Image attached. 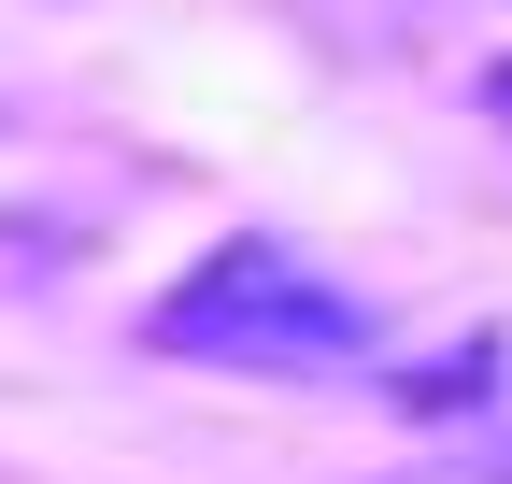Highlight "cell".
I'll return each instance as SVG.
<instances>
[{"instance_id": "obj_4", "label": "cell", "mask_w": 512, "mask_h": 484, "mask_svg": "<svg viewBox=\"0 0 512 484\" xmlns=\"http://www.w3.org/2000/svg\"><path fill=\"white\" fill-rule=\"evenodd\" d=\"M484 100H498V129H512V72H498V86H484Z\"/></svg>"}, {"instance_id": "obj_3", "label": "cell", "mask_w": 512, "mask_h": 484, "mask_svg": "<svg viewBox=\"0 0 512 484\" xmlns=\"http://www.w3.org/2000/svg\"><path fill=\"white\" fill-rule=\"evenodd\" d=\"M384 484H470V470H384Z\"/></svg>"}, {"instance_id": "obj_2", "label": "cell", "mask_w": 512, "mask_h": 484, "mask_svg": "<svg viewBox=\"0 0 512 484\" xmlns=\"http://www.w3.org/2000/svg\"><path fill=\"white\" fill-rule=\"evenodd\" d=\"M484 385H498V328H484V342H441L427 371H399L413 413H456V399H484Z\"/></svg>"}, {"instance_id": "obj_1", "label": "cell", "mask_w": 512, "mask_h": 484, "mask_svg": "<svg viewBox=\"0 0 512 484\" xmlns=\"http://www.w3.org/2000/svg\"><path fill=\"white\" fill-rule=\"evenodd\" d=\"M143 342L185 356V371H356L370 314H356V285H328L299 257V242H214V257L143 314Z\"/></svg>"}]
</instances>
